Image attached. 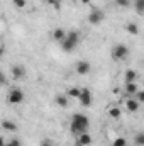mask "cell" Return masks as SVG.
Wrapping results in <instances>:
<instances>
[{"mask_svg": "<svg viewBox=\"0 0 144 146\" xmlns=\"http://www.w3.org/2000/svg\"><path fill=\"white\" fill-rule=\"evenodd\" d=\"M88 126H90V121H88L87 115H83V114H75L71 117V122H70V131H71L73 134L78 136V134H81V133H87Z\"/></svg>", "mask_w": 144, "mask_h": 146, "instance_id": "6da1fadb", "label": "cell"}, {"mask_svg": "<svg viewBox=\"0 0 144 146\" xmlns=\"http://www.w3.org/2000/svg\"><path fill=\"white\" fill-rule=\"evenodd\" d=\"M78 42H80V33L78 31H68L66 37L59 42V46H61V49L65 53H71L73 49L78 46Z\"/></svg>", "mask_w": 144, "mask_h": 146, "instance_id": "7a4b0ae2", "label": "cell"}, {"mask_svg": "<svg viewBox=\"0 0 144 146\" xmlns=\"http://www.w3.org/2000/svg\"><path fill=\"white\" fill-rule=\"evenodd\" d=\"M24 99H26V94H24L20 88H10L9 94H7V102L12 104V106H19V104H22Z\"/></svg>", "mask_w": 144, "mask_h": 146, "instance_id": "3957f363", "label": "cell"}, {"mask_svg": "<svg viewBox=\"0 0 144 146\" xmlns=\"http://www.w3.org/2000/svg\"><path fill=\"white\" fill-rule=\"evenodd\" d=\"M127 54H129V49H127L126 44H115V46L112 48V60H115V61L126 60Z\"/></svg>", "mask_w": 144, "mask_h": 146, "instance_id": "277c9868", "label": "cell"}, {"mask_svg": "<svg viewBox=\"0 0 144 146\" xmlns=\"http://www.w3.org/2000/svg\"><path fill=\"white\" fill-rule=\"evenodd\" d=\"M104 19H105V14H104L102 10H98V9H93V10L88 14V22H90L92 26H98L100 22H104Z\"/></svg>", "mask_w": 144, "mask_h": 146, "instance_id": "5b68a950", "label": "cell"}, {"mask_svg": "<svg viewBox=\"0 0 144 146\" xmlns=\"http://www.w3.org/2000/svg\"><path fill=\"white\" fill-rule=\"evenodd\" d=\"M78 100H80V104H81L83 107H90V106H92V102H93V95H92L90 88H81Z\"/></svg>", "mask_w": 144, "mask_h": 146, "instance_id": "8992f818", "label": "cell"}, {"mask_svg": "<svg viewBox=\"0 0 144 146\" xmlns=\"http://www.w3.org/2000/svg\"><path fill=\"white\" fill-rule=\"evenodd\" d=\"M90 72H92V65H90L88 61L81 60V61H78V63H76V73H78V75L85 76V75H88Z\"/></svg>", "mask_w": 144, "mask_h": 146, "instance_id": "52a82bcc", "label": "cell"}, {"mask_svg": "<svg viewBox=\"0 0 144 146\" xmlns=\"http://www.w3.org/2000/svg\"><path fill=\"white\" fill-rule=\"evenodd\" d=\"M10 73H12V76H14L15 80H20V78L26 76V68H24L22 65H14L12 70H10Z\"/></svg>", "mask_w": 144, "mask_h": 146, "instance_id": "ba28073f", "label": "cell"}, {"mask_svg": "<svg viewBox=\"0 0 144 146\" xmlns=\"http://www.w3.org/2000/svg\"><path fill=\"white\" fill-rule=\"evenodd\" d=\"M92 136L88 134V133H81V134H78V139H76V145L78 146H90L92 145Z\"/></svg>", "mask_w": 144, "mask_h": 146, "instance_id": "9c48e42d", "label": "cell"}, {"mask_svg": "<svg viewBox=\"0 0 144 146\" xmlns=\"http://www.w3.org/2000/svg\"><path fill=\"white\" fill-rule=\"evenodd\" d=\"M126 106H127V110H129V112H137L141 104H139V102H137L136 99H132V97H131V99H129V100L126 102Z\"/></svg>", "mask_w": 144, "mask_h": 146, "instance_id": "30bf717a", "label": "cell"}, {"mask_svg": "<svg viewBox=\"0 0 144 146\" xmlns=\"http://www.w3.org/2000/svg\"><path fill=\"white\" fill-rule=\"evenodd\" d=\"M53 37H54L58 42H61V41L66 37V31H65V29H61V27H56V29L53 31Z\"/></svg>", "mask_w": 144, "mask_h": 146, "instance_id": "8fae6325", "label": "cell"}, {"mask_svg": "<svg viewBox=\"0 0 144 146\" xmlns=\"http://www.w3.org/2000/svg\"><path fill=\"white\" fill-rule=\"evenodd\" d=\"M54 102H56V106H59V107H68V97H66V95L58 94V95L54 97Z\"/></svg>", "mask_w": 144, "mask_h": 146, "instance_id": "7c38bea8", "label": "cell"}, {"mask_svg": "<svg viewBox=\"0 0 144 146\" xmlns=\"http://www.w3.org/2000/svg\"><path fill=\"white\" fill-rule=\"evenodd\" d=\"M2 129L14 133V131H17V124L12 122V121H7V119H5V121H2Z\"/></svg>", "mask_w": 144, "mask_h": 146, "instance_id": "4fadbf2b", "label": "cell"}, {"mask_svg": "<svg viewBox=\"0 0 144 146\" xmlns=\"http://www.w3.org/2000/svg\"><path fill=\"white\" fill-rule=\"evenodd\" d=\"M80 92H81V88H80V87H70V88H68V95H66V97H71V99H76V100H78Z\"/></svg>", "mask_w": 144, "mask_h": 146, "instance_id": "5bb4252c", "label": "cell"}, {"mask_svg": "<svg viewBox=\"0 0 144 146\" xmlns=\"http://www.w3.org/2000/svg\"><path fill=\"white\" fill-rule=\"evenodd\" d=\"M139 88H137V83L136 82H131V83H126V92L129 94V95H134L136 92H137Z\"/></svg>", "mask_w": 144, "mask_h": 146, "instance_id": "9a60e30c", "label": "cell"}, {"mask_svg": "<svg viewBox=\"0 0 144 146\" xmlns=\"http://www.w3.org/2000/svg\"><path fill=\"white\" fill-rule=\"evenodd\" d=\"M136 78H137V72H136V70H127V72H126V83L136 82Z\"/></svg>", "mask_w": 144, "mask_h": 146, "instance_id": "2e32d148", "label": "cell"}, {"mask_svg": "<svg viewBox=\"0 0 144 146\" xmlns=\"http://www.w3.org/2000/svg\"><path fill=\"white\" fill-rule=\"evenodd\" d=\"M134 9L139 15L144 14V0H134Z\"/></svg>", "mask_w": 144, "mask_h": 146, "instance_id": "e0dca14e", "label": "cell"}, {"mask_svg": "<svg viewBox=\"0 0 144 146\" xmlns=\"http://www.w3.org/2000/svg\"><path fill=\"white\" fill-rule=\"evenodd\" d=\"M127 31H129L132 36L139 34V27H137V24H134V22H129V24H127Z\"/></svg>", "mask_w": 144, "mask_h": 146, "instance_id": "ac0fdd59", "label": "cell"}, {"mask_svg": "<svg viewBox=\"0 0 144 146\" xmlns=\"http://www.w3.org/2000/svg\"><path fill=\"white\" fill-rule=\"evenodd\" d=\"M120 114H122V112H120L119 107H112V109H108V115H110L112 119H119V117H120Z\"/></svg>", "mask_w": 144, "mask_h": 146, "instance_id": "d6986e66", "label": "cell"}, {"mask_svg": "<svg viewBox=\"0 0 144 146\" xmlns=\"http://www.w3.org/2000/svg\"><path fill=\"white\" fill-rule=\"evenodd\" d=\"M115 5L120 9H129L131 7V0H115Z\"/></svg>", "mask_w": 144, "mask_h": 146, "instance_id": "ffe728a7", "label": "cell"}, {"mask_svg": "<svg viewBox=\"0 0 144 146\" xmlns=\"http://www.w3.org/2000/svg\"><path fill=\"white\" fill-rule=\"evenodd\" d=\"M134 143H136V146H144V133H137L136 134Z\"/></svg>", "mask_w": 144, "mask_h": 146, "instance_id": "44dd1931", "label": "cell"}, {"mask_svg": "<svg viewBox=\"0 0 144 146\" xmlns=\"http://www.w3.org/2000/svg\"><path fill=\"white\" fill-rule=\"evenodd\" d=\"M61 2H63V0H46V3L51 5L53 9H59V7H61Z\"/></svg>", "mask_w": 144, "mask_h": 146, "instance_id": "7402d4cb", "label": "cell"}, {"mask_svg": "<svg viewBox=\"0 0 144 146\" xmlns=\"http://www.w3.org/2000/svg\"><path fill=\"white\" fill-rule=\"evenodd\" d=\"M112 146H127V141H126L124 138H115L114 143H112Z\"/></svg>", "mask_w": 144, "mask_h": 146, "instance_id": "603a6c76", "label": "cell"}, {"mask_svg": "<svg viewBox=\"0 0 144 146\" xmlns=\"http://www.w3.org/2000/svg\"><path fill=\"white\" fill-rule=\"evenodd\" d=\"M12 3L17 7V9H24L27 5V0H12Z\"/></svg>", "mask_w": 144, "mask_h": 146, "instance_id": "cb8c5ba5", "label": "cell"}, {"mask_svg": "<svg viewBox=\"0 0 144 146\" xmlns=\"http://www.w3.org/2000/svg\"><path fill=\"white\" fill-rule=\"evenodd\" d=\"M134 95H136V100H137L139 104H143V102H144V92H141V90H137V92H136Z\"/></svg>", "mask_w": 144, "mask_h": 146, "instance_id": "d4e9b609", "label": "cell"}, {"mask_svg": "<svg viewBox=\"0 0 144 146\" xmlns=\"http://www.w3.org/2000/svg\"><path fill=\"white\" fill-rule=\"evenodd\" d=\"M3 146H20V141L19 139H10V141H5Z\"/></svg>", "mask_w": 144, "mask_h": 146, "instance_id": "484cf974", "label": "cell"}, {"mask_svg": "<svg viewBox=\"0 0 144 146\" xmlns=\"http://www.w3.org/2000/svg\"><path fill=\"white\" fill-rule=\"evenodd\" d=\"M5 82H7V76H5V73L0 70V85H3Z\"/></svg>", "mask_w": 144, "mask_h": 146, "instance_id": "4316f807", "label": "cell"}, {"mask_svg": "<svg viewBox=\"0 0 144 146\" xmlns=\"http://www.w3.org/2000/svg\"><path fill=\"white\" fill-rule=\"evenodd\" d=\"M41 146H53V141L51 139H42L41 141Z\"/></svg>", "mask_w": 144, "mask_h": 146, "instance_id": "83f0119b", "label": "cell"}, {"mask_svg": "<svg viewBox=\"0 0 144 146\" xmlns=\"http://www.w3.org/2000/svg\"><path fill=\"white\" fill-rule=\"evenodd\" d=\"M3 145H5V139H3V138L0 136V146H3Z\"/></svg>", "mask_w": 144, "mask_h": 146, "instance_id": "f1b7e54d", "label": "cell"}, {"mask_svg": "<svg viewBox=\"0 0 144 146\" xmlns=\"http://www.w3.org/2000/svg\"><path fill=\"white\" fill-rule=\"evenodd\" d=\"M2 56H3V48L0 46V58H2Z\"/></svg>", "mask_w": 144, "mask_h": 146, "instance_id": "f546056e", "label": "cell"}, {"mask_svg": "<svg viewBox=\"0 0 144 146\" xmlns=\"http://www.w3.org/2000/svg\"><path fill=\"white\" fill-rule=\"evenodd\" d=\"M81 3H90V0H80Z\"/></svg>", "mask_w": 144, "mask_h": 146, "instance_id": "4dcf8cb0", "label": "cell"}]
</instances>
